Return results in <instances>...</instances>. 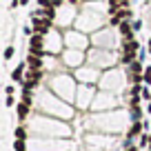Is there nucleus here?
Masks as SVG:
<instances>
[{
    "instance_id": "39448f33",
    "label": "nucleus",
    "mask_w": 151,
    "mask_h": 151,
    "mask_svg": "<svg viewBox=\"0 0 151 151\" xmlns=\"http://www.w3.org/2000/svg\"><path fill=\"white\" fill-rule=\"evenodd\" d=\"M131 29H133V27H129L127 22H122V24H120V31H122L124 40H131Z\"/></svg>"
},
{
    "instance_id": "f257e3e1",
    "label": "nucleus",
    "mask_w": 151,
    "mask_h": 151,
    "mask_svg": "<svg viewBox=\"0 0 151 151\" xmlns=\"http://www.w3.org/2000/svg\"><path fill=\"white\" fill-rule=\"evenodd\" d=\"M38 80H40V71H38V69H31V71L27 73V78L22 80V85H24V89H31V87L38 85Z\"/></svg>"
},
{
    "instance_id": "4468645a",
    "label": "nucleus",
    "mask_w": 151,
    "mask_h": 151,
    "mask_svg": "<svg viewBox=\"0 0 151 151\" xmlns=\"http://www.w3.org/2000/svg\"><path fill=\"white\" fill-rule=\"evenodd\" d=\"M20 2H22V5H27V2H29V0H20Z\"/></svg>"
},
{
    "instance_id": "423d86ee",
    "label": "nucleus",
    "mask_w": 151,
    "mask_h": 151,
    "mask_svg": "<svg viewBox=\"0 0 151 151\" xmlns=\"http://www.w3.org/2000/svg\"><path fill=\"white\" fill-rule=\"evenodd\" d=\"M11 78H14L16 82H22L24 78H22V67H18V69H14V73H11Z\"/></svg>"
},
{
    "instance_id": "ddd939ff",
    "label": "nucleus",
    "mask_w": 151,
    "mask_h": 151,
    "mask_svg": "<svg viewBox=\"0 0 151 151\" xmlns=\"http://www.w3.org/2000/svg\"><path fill=\"white\" fill-rule=\"evenodd\" d=\"M131 69H133V73H138V71H140V62H133Z\"/></svg>"
},
{
    "instance_id": "6e6552de",
    "label": "nucleus",
    "mask_w": 151,
    "mask_h": 151,
    "mask_svg": "<svg viewBox=\"0 0 151 151\" xmlns=\"http://www.w3.org/2000/svg\"><path fill=\"white\" fill-rule=\"evenodd\" d=\"M18 116H27V102L18 104Z\"/></svg>"
},
{
    "instance_id": "2eb2a0df",
    "label": "nucleus",
    "mask_w": 151,
    "mask_h": 151,
    "mask_svg": "<svg viewBox=\"0 0 151 151\" xmlns=\"http://www.w3.org/2000/svg\"><path fill=\"white\" fill-rule=\"evenodd\" d=\"M149 51H151V42H149Z\"/></svg>"
},
{
    "instance_id": "9b49d317",
    "label": "nucleus",
    "mask_w": 151,
    "mask_h": 151,
    "mask_svg": "<svg viewBox=\"0 0 151 151\" xmlns=\"http://www.w3.org/2000/svg\"><path fill=\"white\" fill-rule=\"evenodd\" d=\"M145 82H149V85H151V67L145 71Z\"/></svg>"
},
{
    "instance_id": "9d476101",
    "label": "nucleus",
    "mask_w": 151,
    "mask_h": 151,
    "mask_svg": "<svg viewBox=\"0 0 151 151\" xmlns=\"http://www.w3.org/2000/svg\"><path fill=\"white\" fill-rule=\"evenodd\" d=\"M11 56H14V47H7V49H5V58H7V60H9Z\"/></svg>"
},
{
    "instance_id": "f03ea898",
    "label": "nucleus",
    "mask_w": 151,
    "mask_h": 151,
    "mask_svg": "<svg viewBox=\"0 0 151 151\" xmlns=\"http://www.w3.org/2000/svg\"><path fill=\"white\" fill-rule=\"evenodd\" d=\"M29 47H31L33 53H38V56H40V53H42V38H40V36H33L31 42H29Z\"/></svg>"
},
{
    "instance_id": "1a4fd4ad",
    "label": "nucleus",
    "mask_w": 151,
    "mask_h": 151,
    "mask_svg": "<svg viewBox=\"0 0 151 151\" xmlns=\"http://www.w3.org/2000/svg\"><path fill=\"white\" fill-rule=\"evenodd\" d=\"M16 140H24V129H16Z\"/></svg>"
},
{
    "instance_id": "dca6fc26",
    "label": "nucleus",
    "mask_w": 151,
    "mask_h": 151,
    "mask_svg": "<svg viewBox=\"0 0 151 151\" xmlns=\"http://www.w3.org/2000/svg\"><path fill=\"white\" fill-rule=\"evenodd\" d=\"M149 151H151V149H149Z\"/></svg>"
},
{
    "instance_id": "20e7f679",
    "label": "nucleus",
    "mask_w": 151,
    "mask_h": 151,
    "mask_svg": "<svg viewBox=\"0 0 151 151\" xmlns=\"http://www.w3.org/2000/svg\"><path fill=\"white\" fill-rule=\"evenodd\" d=\"M27 65L31 67V69H40V65H42V60H40V56H29V60H27Z\"/></svg>"
},
{
    "instance_id": "0eeeda50",
    "label": "nucleus",
    "mask_w": 151,
    "mask_h": 151,
    "mask_svg": "<svg viewBox=\"0 0 151 151\" xmlns=\"http://www.w3.org/2000/svg\"><path fill=\"white\" fill-rule=\"evenodd\" d=\"M133 53H136V51H124L122 53V62H124V65H129V62L133 60Z\"/></svg>"
},
{
    "instance_id": "f8f14e48",
    "label": "nucleus",
    "mask_w": 151,
    "mask_h": 151,
    "mask_svg": "<svg viewBox=\"0 0 151 151\" xmlns=\"http://www.w3.org/2000/svg\"><path fill=\"white\" fill-rule=\"evenodd\" d=\"M140 122H136V124H133V129H131V136H133V133H140Z\"/></svg>"
},
{
    "instance_id": "7ed1b4c3",
    "label": "nucleus",
    "mask_w": 151,
    "mask_h": 151,
    "mask_svg": "<svg viewBox=\"0 0 151 151\" xmlns=\"http://www.w3.org/2000/svg\"><path fill=\"white\" fill-rule=\"evenodd\" d=\"M33 27L38 29V33H45V31L49 29V20H47V18H45V20H38L36 16H33Z\"/></svg>"
}]
</instances>
